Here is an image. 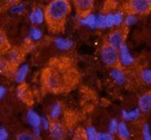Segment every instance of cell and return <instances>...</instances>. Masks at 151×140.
Listing matches in <instances>:
<instances>
[{"instance_id":"cell-1","label":"cell","mask_w":151,"mask_h":140,"mask_svg":"<svg viewBox=\"0 0 151 140\" xmlns=\"http://www.w3.org/2000/svg\"><path fill=\"white\" fill-rule=\"evenodd\" d=\"M71 11L70 4L68 0H52L47 5L45 20L52 26H58L64 23Z\"/></svg>"},{"instance_id":"cell-2","label":"cell","mask_w":151,"mask_h":140,"mask_svg":"<svg viewBox=\"0 0 151 140\" xmlns=\"http://www.w3.org/2000/svg\"><path fill=\"white\" fill-rule=\"evenodd\" d=\"M100 58L108 67H115L118 62V49L106 43L100 50Z\"/></svg>"},{"instance_id":"cell-3","label":"cell","mask_w":151,"mask_h":140,"mask_svg":"<svg viewBox=\"0 0 151 140\" xmlns=\"http://www.w3.org/2000/svg\"><path fill=\"white\" fill-rule=\"evenodd\" d=\"M45 81L46 87L54 91L61 89L63 85V79L60 73L57 70H50L49 73L46 74Z\"/></svg>"},{"instance_id":"cell-4","label":"cell","mask_w":151,"mask_h":140,"mask_svg":"<svg viewBox=\"0 0 151 140\" xmlns=\"http://www.w3.org/2000/svg\"><path fill=\"white\" fill-rule=\"evenodd\" d=\"M129 7L131 13L145 15L151 11V5L148 0H129Z\"/></svg>"},{"instance_id":"cell-5","label":"cell","mask_w":151,"mask_h":140,"mask_svg":"<svg viewBox=\"0 0 151 140\" xmlns=\"http://www.w3.org/2000/svg\"><path fill=\"white\" fill-rule=\"evenodd\" d=\"M118 62L123 67L131 66L135 62V58L131 55L128 45L125 43L118 48Z\"/></svg>"},{"instance_id":"cell-6","label":"cell","mask_w":151,"mask_h":140,"mask_svg":"<svg viewBox=\"0 0 151 140\" xmlns=\"http://www.w3.org/2000/svg\"><path fill=\"white\" fill-rule=\"evenodd\" d=\"M29 21L32 25L37 26L44 23L45 21V10H43L41 7H36L34 8L28 16Z\"/></svg>"},{"instance_id":"cell-7","label":"cell","mask_w":151,"mask_h":140,"mask_svg":"<svg viewBox=\"0 0 151 140\" xmlns=\"http://www.w3.org/2000/svg\"><path fill=\"white\" fill-rule=\"evenodd\" d=\"M108 43L118 49L125 43L124 33L122 31H115L111 32L108 36Z\"/></svg>"},{"instance_id":"cell-8","label":"cell","mask_w":151,"mask_h":140,"mask_svg":"<svg viewBox=\"0 0 151 140\" xmlns=\"http://www.w3.org/2000/svg\"><path fill=\"white\" fill-rule=\"evenodd\" d=\"M79 23L80 25L91 30L97 29V15L91 12L81 15V17L79 18Z\"/></svg>"},{"instance_id":"cell-9","label":"cell","mask_w":151,"mask_h":140,"mask_svg":"<svg viewBox=\"0 0 151 140\" xmlns=\"http://www.w3.org/2000/svg\"><path fill=\"white\" fill-rule=\"evenodd\" d=\"M50 135L52 139L56 140L63 139L65 137V129L63 124L58 122L57 120L51 122L50 129H49Z\"/></svg>"},{"instance_id":"cell-10","label":"cell","mask_w":151,"mask_h":140,"mask_svg":"<svg viewBox=\"0 0 151 140\" xmlns=\"http://www.w3.org/2000/svg\"><path fill=\"white\" fill-rule=\"evenodd\" d=\"M73 4L76 11L83 15L91 12L94 6V0H73Z\"/></svg>"},{"instance_id":"cell-11","label":"cell","mask_w":151,"mask_h":140,"mask_svg":"<svg viewBox=\"0 0 151 140\" xmlns=\"http://www.w3.org/2000/svg\"><path fill=\"white\" fill-rule=\"evenodd\" d=\"M30 72V67L26 63L21 64L14 72V80L17 84H23Z\"/></svg>"},{"instance_id":"cell-12","label":"cell","mask_w":151,"mask_h":140,"mask_svg":"<svg viewBox=\"0 0 151 140\" xmlns=\"http://www.w3.org/2000/svg\"><path fill=\"white\" fill-rule=\"evenodd\" d=\"M109 76L112 80L118 86H123L126 83L127 78L124 71L121 68H113L109 71Z\"/></svg>"},{"instance_id":"cell-13","label":"cell","mask_w":151,"mask_h":140,"mask_svg":"<svg viewBox=\"0 0 151 140\" xmlns=\"http://www.w3.org/2000/svg\"><path fill=\"white\" fill-rule=\"evenodd\" d=\"M138 108L142 112L147 113L151 111V92L142 94L138 99Z\"/></svg>"},{"instance_id":"cell-14","label":"cell","mask_w":151,"mask_h":140,"mask_svg":"<svg viewBox=\"0 0 151 140\" xmlns=\"http://www.w3.org/2000/svg\"><path fill=\"white\" fill-rule=\"evenodd\" d=\"M41 119L42 117L33 109L28 110L26 113V120L31 128L41 127Z\"/></svg>"},{"instance_id":"cell-15","label":"cell","mask_w":151,"mask_h":140,"mask_svg":"<svg viewBox=\"0 0 151 140\" xmlns=\"http://www.w3.org/2000/svg\"><path fill=\"white\" fill-rule=\"evenodd\" d=\"M54 45L61 51H68L74 46V42L64 37H57L54 39Z\"/></svg>"},{"instance_id":"cell-16","label":"cell","mask_w":151,"mask_h":140,"mask_svg":"<svg viewBox=\"0 0 151 140\" xmlns=\"http://www.w3.org/2000/svg\"><path fill=\"white\" fill-rule=\"evenodd\" d=\"M142 112L139 108H135L130 111H127L125 109H122L121 112L122 118L124 121H134L138 119L141 117Z\"/></svg>"},{"instance_id":"cell-17","label":"cell","mask_w":151,"mask_h":140,"mask_svg":"<svg viewBox=\"0 0 151 140\" xmlns=\"http://www.w3.org/2000/svg\"><path fill=\"white\" fill-rule=\"evenodd\" d=\"M28 37L31 42H39L44 37V32L37 26H32L29 30Z\"/></svg>"},{"instance_id":"cell-18","label":"cell","mask_w":151,"mask_h":140,"mask_svg":"<svg viewBox=\"0 0 151 140\" xmlns=\"http://www.w3.org/2000/svg\"><path fill=\"white\" fill-rule=\"evenodd\" d=\"M116 134L118 135V137L122 139H129L131 137V133L128 127V125L126 124L125 121H122L119 122V125L117 128V131Z\"/></svg>"},{"instance_id":"cell-19","label":"cell","mask_w":151,"mask_h":140,"mask_svg":"<svg viewBox=\"0 0 151 140\" xmlns=\"http://www.w3.org/2000/svg\"><path fill=\"white\" fill-rule=\"evenodd\" d=\"M62 112H63V106L61 105V103L57 102L51 107V108L50 110V113H49L50 119L53 121L58 120L61 117Z\"/></svg>"},{"instance_id":"cell-20","label":"cell","mask_w":151,"mask_h":140,"mask_svg":"<svg viewBox=\"0 0 151 140\" xmlns=\"http://www.w3.org/2000/svg\"><path fill=\"white\" fill-rule=\"evenodd\" d=\"M21 57H22L21 52L18 49L12 48V49L8 51L5 58L8 60V62H10V64H17L18 62H20Z\"/></svg>"},{"instance_id":"cell-21","label":"cell","mask_w":151,"mask_h":140,"mask_svg":"<svg viewBox=\"0 0 151 140\" xmlns=\"http://www.w3.org/2000/svg\"><path fill=\"white\" fill-rule=\"evenodd\" d=\"M26 4L25 3H14L9 9V11L12 15H22L26 11Z\"/></svg>"},{"instance_id":"cell-22","label":"cell","mask_w":151,"mask_h":140,"mask_svg":"<svg viewBox=\"0 0 151 140\" xmlns=\"http://www.w3.org/2000/svg\"><path fill=\"white\" fill-rule=\"evenodd\" d=\"M98 131L94 126H87L84 130V135L89 140H96Z\"/></svg>"},{"instance_id":"cell-23","label":"cell","mask_w":151,"mask_h":140,"mask_svg":"<svg viewBox=\"0 0 151 140\" xmlns=\"http://www.w3.org/2000/svg\"><path fill=\"white\" fill-rule=\"evenodd\" d=\"M137 22H138V16L134 13H129V15L124 16L123 23L126 27H131L135 25Z\"/></svg>"},{"instance_id":"cell-24","label":"cell","mask_w":151,"mask_h":140,"mask_svg":"<svg viewBox=\"0 0 151 140\" xmlns=\"http://www.w3.org/2000/svg\"><path fill=\"white\" fill-rule=\"evenodd\" d=\"M140 77L143 83H145L147 85H151V69L150 68L143 69L141 72Z\"/></svg>"},{"instance_id":"cell-25","label":"cell","mask_w":151,"mask_h":140,"mask_svg":"<svg viewBox=\"0 0 151 140\" xmlns=\"http://www.w3.org/2000/svg\"><path fill=\"white\" fill-rule=\"evenodd\" d=\"M119 125V121L116 119H112L109 123V127H108V131L113 135L116 134L117 131V128Z\"/></svg>"},{"instance_id":"cell-26","label":"cell","mask_w":151,"mask_h":140,"mask_svg":"<svg viewBox=\"0 0 151 140\" xmlns=\"http://www.w3.org/2000/svg\"><path fill=\"white\" fill-rule=\"evenodd\" d=\"M142 138L144 140H151V129L150 125L148 123H145L142 126Z\"/></svg>"},{"instance_id":"cell-27","label":"cell","mask_w":151,"mask_h":140,"mask_svg":"<svg viewBox=\"0 0 151 140\" xmlns=\"http://www.w3.org/2000/svg\"><path fill=\"white\" fill-rule=\"evenodd\" d=\"M17 96L20 99H22L23 101L26 102V100H28L29 99V94L26 90V88L24 87H19V88L17 91Z\"/></svg>"},{"instance_id":"cell-28","label":"cell","mask_w":151,"mask_h":140,"mask_svg":"<svg viewBox=\"0 0 151 140\" xmlns=\"http://www.w3.org/2000/svg\"><path fill=\"white\" fill-rule=\"evenodd\" d=\"M17 140H33L36 139L33 133L29 131H23L20 132L17 135Z\"/></svg>"},{"instance_id":"cell-29","label":"cell","mask_w":151,"mask_h":140,"mask_svg":"<svg viewBox=\"0 0 151 140\" xmlns=\"http://www.w3.org/2000/svg\"><path fill=\"white\" fill-rule=\"evenodd\" d=\"M10 62H8V60L4 57H0V74L5 73L7 71H9V68H10Z\"/></svg>"},{"instance_id":"cell-30","label":"cell","mask_w":151,"mask_h":140,"mask_svg":"<svg viewBox=\"0 0 151 140\" xmlns=\"http://www.w3.org/2000/svg\"><path fill=\"white\" fill-rule=\"evenodd\" d=\"M115 16V27H119L123 23L124 20V15L122 11H116L114 12Z\"/></svg>"},{"instance_id":"cell-31","label":"cell","mask_w":151,"mask_h":140,"mask_svg":"<svg viewBox=\"0 0 151 140\" xmlns=\"http://www.w3.org/2000/svg\"><path fill=\"white\" fill-rule=\"evenodd\" d=\"M114 135L108 132H98L96 140H114Z\"/></svg>"},{"instance_id":"cell-32","label":"cell","mask_w":151,"mask_h":140,"mask_svg":"<svg viewBox=\"0 0 151 140\" xmlns=\"http://www.w3.org/2000/svg\"><path fill=\"white\" fill-rule=\"evenodd\" d=\"M50 124H51L50 119H49L46 117H42V119H41V128L42 129H44L45 131H49Z\"/></svg>"},{"instance_id":"cell-33","label":"cell","mask_w":151,"mask_h":140,"mask_svg":"<svg viewBox=\"0 0 151 140\" xmlns=\"http://www.w3.org/2000/svg\"><path fill=\"white\" fill-rule=\"evenodd\" d=\"M9 139V131L4 126H0V140H7Z\"/></svg>"},{"instance_id":"cell-34","label":"cell","mask_w":151,"mask_h":140,"mask_svg":"<svg viewBox=\"0 0 151 140\" xmlns=\"http://www.w3.org/2000/svg\"><path fill=\"white\" fill-rule=\"evenodd\" d=\"M32 133L35 137L36 139H40L41 137V133H42V128L41 127H36V128H32Z\"/></svg>"},{"instance_id":"cell-35","label":"cell","mask_w":151,"mask_h":140,"mask_svg":"<svg viewBox=\"0 0 151 140\" xmlns=\"http://www.w3.org/2000/svg\"><path fill=\"white\" fill-rule=\"evenodd\" d=\"M7 94V88L4 85L0 84V101H2V99H4V98L6 96Z\"/></svg>"},{"instance_id":"cell-36","label":"cell","mask_w":151,"mask_h":140,"mask_svg":"<svg viewBox=\"0 0 151 140\" xmlns=\"http://www.w3.org/2000/svg\"><path fill=\"white\" fill-rule=\"evenodd\" d=\"M7 45V39H6V36H4V33H2L0 31V48H4Z\"/></svg>"},{"instance_id":"cell-37","label":"cell","mask_w":151,"mask_h":140,"mask_svg":"<svg viewBox=\"0 0 151 140\" xmlns=\"http://www.w3.org/2000/svg\"><path fill=\"white\" fill-rule=\"evenodd\" d=\"M148 1H149V3L150 4V5H151V0H148Z\"/></svg>"},{"instance_id":"cell-38","label":"cell","mask_w":151,"mask_h":140,"mask_svg":"<svg viewBox=\"0 0 151 140\" xmlns=\"http://www.w3.org/2000/svg\"><path fill=\"white\" fill-rule=\"evenodd\" d=\"M112 1H116V0H112Z\"/></svg>"}]
</instances>
